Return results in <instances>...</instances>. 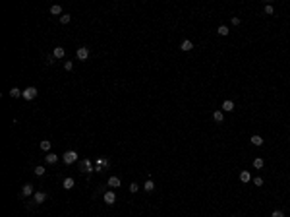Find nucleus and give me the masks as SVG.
<instances>
[{
	"mask_svg": "<svg viewBox=\"0 0 290 217\" xmlns=\"http://www.w3.org/2000/svg\"><path fill=\"white\" fill-rule=\"evenodd\" d=\"M62 161L66 163V165H72V163H76L78 161V153L76 151H72V149H68V151L62 155Z\"/></svg>",
	"mask_w": 290,
	"mask_h": 217,
	"instance_id": "1",
	"label": "nucleus"
},
{
	"mask_svg": "<svg viewBox=\"0 0 290 217\" xmlns=\"http://www.w3.org/2000/svg\"><path fill=\"white\" fill-rule=\"evenodd\" d=\"M21 97L25 99V101H33V99L37 97V89H35V87H27L25 91H23V95H21Z\"/></svg>",
	"mask_w": 290,
	"mask_h": 217,
	"instance_id": "2",
	"label": "nucleus"
},
{
	"mask_svg": "<svg viewBox=\"0 0 290 217\" xmlns=\"http://www.w3.org/2000/svg\"><path fill=\"white\" fill-rule=\"evenodd\" d=\"M76 56H78L79 60L89 58V49H87V47H79V49H78V52H76Z\"/></svg>",
	"mask_w": 290,
	"mask_h": 217,
	"instance_id": "3",
	"label": "nucleus"
},
{
	"mask_svg": "<svg viewBox=\"0 0 290 217\" xmlns=\"http://www.w3.org/2000/svg\"><path fill=\"white\" fill-rule=\"evenodd\" d=\"M103 198H105V203H106V206H112V203L116 202V194L112 192V190H110V192H105V196H103Z\"/></svg>",
	"mask_w": 290,
	"mask_h": 217,
	"instance_id": "4",
	"label": "nucleus"
},
{
	"mask_svg": "<svg viewBox=\"0 0 290 217\" xmlns=\"http://www.w3.org/2000/svg\"><path fill=\"white\" fill-rule=\"evenodd\" d=\"M52 56H54L56 60L64 58V56H66V49H64V47H56L54 51H52Z\"/></svg>",
	"mask_w": 290,
	"mask_h": 217,
	"instance_id": "5",
	"label": "nucleus"
},
{
	"mask_svg": "<svg viewBox=\"0 0 290 217\" xmlns=\"http://www.w3.org/2000/svg\"><path fill=\"white\" fill-rule=\"evenodd\" d=\"M35 194V188H33V184H23V188H21V196H33Z\"/></svg>",
	"mask_w": 290,
	"mask_h": 217,
	"instance_id": "6",
	"label": "nucleus"
},
{
	"mask_svg": "<svg viewBox=\"0 0 290 217\" xmlns=\"http://www.w3.org/2000/svg\"><path fill=\"white\" fill-rule=\"evenodd\" d=\"M74 186H76L74 178H72V176H66V178H64V182H62V188H64V190H72Z\"/></svg>",
	"mask_w": 290,
	"mask_h": 217,
	"instance_id": "7",
	"label": "nucleus"
},
{
	"mask_svg": "<svg viewBox=\"0 0 290 217\" xmlns=\"http://www.w3.org/2000/svg\"><path fill=\"white\" fill-rule=\"evenodd\" d=\"M91 169H93V167H91V161H89V159H83V161L81 163H79V171H83V173H91Z\"/></svg>",
	"mask_w": 290,
	"mask_h": 217,
	"instance_id": "8",
	"label": "nucleus"
},
{
	"mask_svg": "<svg viewBox=\"0 0 290 217\" xmlns=\"http://www.w3.org/2000/svg\"><path fill=\"white\" fill-rule=\"evenodd\" d=\"M106 186H110V188H118V186H120V178H118V176H110V178L106 180Z\"/></svg>",
	"mask_w": 290,
	"mask_h": 217,
	"instance_id": "9",
	"label": "nucleus"
},
{
	"mask_svg": "<svg viewBox=\"0 0 290 217\" xmlns=\"http://www.w3.org/2000/svg\"><path fill=\"white\" fill-rule=\"evenodd\" d=\"M33 200H35V203H43L46 200V194L45 192H35V194H33Z\"/></svg>",
	"mask_w": 290,
	"mask_h": 217,
	"instance_id": "10",
	"label": "nucleus"
},
{
	"mask_svg": "<svg viewBox=\"0 0 290 217\" xmlns=\"http://www.w3.org/2000/svg\"><path fill=\"white\" fill-rule=\"evenodd\" d=\"M45 161L48 163V165H54V163L58 161V155H56V153H46V155H45Z\"/></svg>",
	"mask_w": 290,
	"mask_h": 217,
	"instance_id": "11",
	"label": "nucleus"
},
{
	"mask_svg": "<svg viewBox=\"0 0 290 217\" xmlns=\"http://www.w3.org/2000/svg\"><path fill=\"white\" fill-rule=\"evenodd\" d=\"M222 111H226V112H232V111H234V103H232L230 99H226V101L222 103Z\"/></svg>",
	"mask_w": 290,
	"mask_h": 217,
	"instance_id": "12",
	"label": "nucleus"
},
{
	"mask_svg": "<svg viewBox=\"0 0 290 217\" xmlns=\"http://www.w3.org/2000/svg\"><path fill=\"white\" fill-rule=\"evenodd\" d=\"M180 49H182L184 52H188V51H192V49H193V43L186 39V41H182V45H180Z\"/></svg>",
	"mask_w": 290,
	"mask_h": 217,
	"instance_id": "13",
	"label": "nucleus"
},
{
	"mask_svg": "<svg viewBox=\"0 0 290 217\" xmlns=\"http://www.w3.org/2000/svg\"><path fill=\"white\" fill-rule=\"evenodd\" d=\"M51 145H52V143L48 142V140H43V142L39 143V148H41V151H51Z\"/></svg>",
	"mask_w": 290,
	"mask_h": 217,
	"instance_id": "14",
	"label": "nucleus"
},
{
	"mask_svg": "<svg viewBox=\"0 0 290 217\" xmlns=\"http://www.w3.org/2000/svg\"><path fill=\"white\" fill-rule=\"evenodd\" d=\"M143 190H145V192H153V190H155V182H153L151 178H149L147 182L143 184Z\"/></svg>",
	"mask_w": 290,
	"mask_h": 217,
	"instance_id": "15",
	"label": "nucleus"
},
{
	"mask_svg": "<svg viewBox=\"0 0 290 217\" xmlns=\"http://www.w3.org/2000/svg\"><path fill=\"white\" fill-rule=\"evenodd\" d=\"M249 142H252L253 145H263V138H261V136H257V134L252 136V140H249Z\"/></svg>",
	"mask_w": 290,
	"mask_h": 217,
	"instance_id": "16",
	"label": "nucleus"
},
{
	"mask_svg": "<svg viewBox=\"0 0 290 217\" xmlns=\"http://www.w3.org/2000/svg\"><path fill=\"white\" fill-rule=\"evenodd\" d=\"M240 180H242V182H249V180H252V175H249L248 171H242L240 173Z\"/></svg>",
	"mask_w": 290,
	"mask_h": 217,
	"instance_id": "17",
	"label": "nucleus"
},
{
	"mask_svg": "<svg viewBox=\"0 0 290 217\" xmlns=\"http://www.w3.org/2000/svg\"><path fill=\"white\" fill-rule=\"evenodd\" d=\"M222 118H224L222 111H215L213 112V120H215V122H222Z\"/></svg>",
	"mask_w": 290,
	"mask_h": 217,
	"instance_id": "18",
	"label": "nucleus"
},
{
	"mask_svg": "<svg viewBox=\"0 0 290 217\" xmlns=\"http://www.w3.org/2000/svg\"><path fill=\"white\" fill-rule=\"evenodd\" d=\"M263 165H265V161H263L261 157L253 159V167H255V169H263Z\"/></svg>",
	"mask_w": 290,
	"mask_h": 217,
	"instance_id": "19",
	"label": "nucleus"
},
{
	"mask_svg": "<svg viewBox=\"0 0 290 217\" xmlns=\"http://www.w3.org/2000/svg\"><path fill=\"white\" fill-rule=\"evenodd\" d=\"M217 33H219V35H222V37H226V35H228V27H226V25H221V27L217 29Z\"/></svg>",
	"mask_w": 290,
	"mask_h": 217,
	"instance_id": "20",
	"label": "nucleus"
},
{
	"mask_svg": "<svg viewBox=\"0 0 290 217\" xmlns=\"http://www.w3.org/2000/svg\"><path fill=\"white\" fill-rule=\"evenodd\" d=\"M10 95L16 99V97H19V95H23V91H19L18 87H12V89H10Z\"/></svg>",
	"mask_w": 290,
	"mask_h": 217,
	"instance_id": "21",
	"label": "nucleus"
},
{
	"mask_svg": "<svg viewBox=\"0 0 290 217\" xmlns=\"http://www.w3.org/2000/svg\"><path fill=\"white\" fill-rule=\"evenodd\" d=\"M70 19H72V16H70V14H62V16H60V23H64V25H66V23H70Z\"/></svg>",
	"mask_w": 290,
	"mask_h": 217,
	"instance_id": "22",
	"label": "nucleus"
},
{
	"mask_svg": "<svg viewBox=\"0 0 290 217\" xmlns=\"http://www.w3.org/2000/svg\"><path fill=\"white\" fill-rule=\"evenodd\" d=\"M51 14H54V16H62V8H60V6H52V8H51Z\"/></svg>",
	"mask_w": 290,
	"mask_h": 217,
	"instance_id": "23",
	"label": "nucleus"
},
{
	"mask_svg": "<svg viewBox=\"0 0 290 217\" xmlns=\"http://www.w3.org/2000/svg\"><path fill=\"white\" fill-rule=\"evenodd\" d=\"M33 173H35L37 176H43V175H45V167H41V165L35 167V171H33Z\"/></svg>",
	"mask_w": 290,
	"mask_h": 217,
	"instance_id": "24",
	"label": "nucleus"
},
{
	"mask_svg": "<svg viewBox=\"0 0 290 217\" xmlns=\"http://www.w3.org/2000/svg\"><path fill=\"white\" fill-rule=\"evenodd\" d=\"M138 190H139V184H135V182H132V184H130V192H132V194H135Z\"/></svg>",
	"mask_w": 290,
	"mask_h": 217,
	"instance_id": "25",
	"label": "nucleus"
},
{
	"mask_svg": "<svg viewBox=\"0 0 290 217\" xmlns=\"http://www.w3.org/2000/svg\"><path fill=\"white\" fill-rule=\"evenodd\" d=\"M253 184L255 186H263V178L261 176H255V178H253Z\"/></svg>",
	"mask_w": 290,
	"mask_h": 217,
	"instance_id": "26",
	"label": "nucleus"
},
{
	"mask_svg": "<svg viewBox=\"0 0 290 217\" xmlns=\"http://www.w3.org/2000/svg\"><path fill=\"white\" fill-rule=\"evenodd\" d=\"M273 12H275V8H273L271 4H267V6H265V14H267V16H271Z\"/></svg>",
	"mask_w": 290,
	"mask_h": 217,
	"instance_id": "27",
	"label": "nucleus"
},
{
	"mask_svg": "<svg viewBox=\"0 0 290 217\" xmlns=\"http://www.w3.org/2000/svg\"><path fill=\"white\" fill-rule=\"evenodd\" d=\"M64 68L68 70V72H72V70H74V62H64Z\"/></svg>",
	"mask_w": 290,
	"mask_h": 217,
	"instance_id": "28",
	"label": "nucleus"
},
{
	"mask_svg": "<svg viewBox=\"0 0 290 217\" xmlns=\"http://www.w3.org/2000/svg\"><path fill=\"white\" fill-rule=\"evenodd\" d=\"M54 56H52V54H48V56H46V64H48V66H51V64H54Z\"/></svg>",
	"mask_w": 290,
	"mask_h": 217,
	"instance_id": "29",
	"label": "nucleus"
},
{
	"mask_svg": "<svg viewBox=\"0 0 290 217\" xmlns=\"http://www.w3.org/2000/svg\"><path fill=\"white\" fill-rule=\"evenodd\" d=\"M271 217H284V213L281 211V209H276V211H273V215Z\"/></svg>",
	"mask_w": 290,
	"mask_h": 217,
	"instance_id": "30",
	"label": "nucleus"
},
{
	"mask_svg": "<svg viewBox=\"0 0 290 217\" xmlns=\"http://www.w3.org/2000/svg\"><path fill=\"white\" fill-rule=\"evenodd\" d=\"M232 25H240V18H232Z\"/></svg>",
	"mask_w": 290,
	"mask_h": 217,
	"instance_id": "31",
	"label": "nucleus"
}]
</instances>
